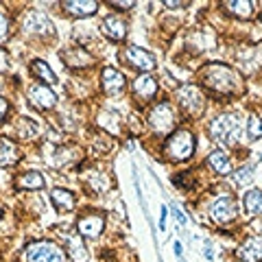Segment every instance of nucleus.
Masks as SVG:
<instances>
[{"label": "nucleus", "instance_id": "f257e3e1", "mask_svg": "<svg viewBox=\"0 0 262 262\" xmlns=\"http://www.w3.org/2000/svg\"><path fill=\"white\" fill-rule=\"evenodd\" d=\"M201 77H203L206 88L212 90V92H216V94H234V92H238V88H241L238 75L223 63L206 66Z\"/></svg>", "mask_w": 262, "mask_h": 262}, {"label": "nucleus", "instance_id": "f03ea898", "mask_svg": "<svg viewBox=\"0 0 262 262\" xmlns=\"http://www.w3.org/2000/svg\"><path fill=\"white\" fill-rule=\"evenodd\" d=\"M210 136L221 146H234L241 138V118L236 114H221L212 120Z\"/></svg>", "mask_w": 262, "mask_h": 262}, {"label": "nucleus", "instance_id": "7ed1b4c3", "mask_svg": "<svg viewBox=\"0 0 262 262\" xmlns=\"http://www.w3.org/2000/svg\"><path fill=\"white\" fill-rule=\"evenodd\" d=\"M164 153H166V158L173 160V162H184L188 158H192V153H194V136H192V131H188V129L175 131V134L166 140Z\"/></svg>", "mask_w": 262, "mask_h": 262}, {"label": "nucleus", "instance_id": "20e7f679", "mask_svg": "<svg viewBox=\"0 0 262 262\" xmlns=\"http://www.w3.org/2000/svg\"><path fill=\"white\" fill-rule=\"evenodd\" d=\"M29 262H66V253L51 241H35L27 247Z\"/></svg>", "mask_w": 262, "mask_h": 262}, {"label": "nucleus", "instance_id": "39448f33", "mask_svg": "<svg viewBox=\"0 0 262 262\" xmlns=\"http://www.w3.org/2000/svg\"><path fill=\"white\" fill-rule=\"evenodd\" d=\"M149 125L155 134H168L175 127V112L168 103H160L149 112Z\"/></svg>", "mask_w": 262, "mask_h": 262}, {"label": "nucleus", "instance_id": "423d86ee", "mask_svg": "<svg viewBox=\"0 0 262 262\" xmlns=\"http://www.w3.org/2000/svg\"><path fill=\"white\" fill-rule=\"evenodd\" d=\"M177 101H179V105H182L188 114H192V116L201 114L203 107H206L203 94L199 92V88H194V85H182V88H179L177 90Z\"/></svg>", "mask_w": 262, "mask_h": 262}, {"label": "nucleus", "instance_id": "0eeeda50", "mask_svg": "<svg viewBox=\"0 0 262 262\" xmlns=\"http://www.w3.org/2000/svg\"><path fill=\"white\" fill-rule=\"evenodd\" d=\"M236 212H238L236 210V201L229 194L216 196L210 206V214L214 221H219V223H232V221L236 219Z\"/></svg>", "mask_w": 262, "mask_h": 262}, {"label": "nucleus", "instance_id": "6e6552de", "mask_svg": "<svg viewBox=\"0 0 262 262\" xmlns=\"http://www.w3.org/2000/svg\"><path fill=\"white\" fill-rule=\"evenodd\" d=\"M29 101L35 105L37 110L48 112V110H53L55 105H57V96H55V92L48 85L35 83V85L29 88Z\"/></svg>", "mask_w": 262, "mask_h": 262}, {"label": "nucleus", "instance_id": "1a4fd4ad", "mask_svg": "<svg viewBox=\"0 0 262 262\" xmlns=\"http://www.w3.org/2000/svg\"><path fill=\"white\" fill-rule=\"evenodd\" d=\"M101 81H103L105 94H110V96H120L122 92H125L127 81H125V75H122V72H118V70L105 68L103 75H101Z\"/></svg>", "mask_w": 262, "mask_h": 262}, {"label": "nucleus", "instance_id": "9d476101", "mask_svg": "<svg viewBox=\"0 0 262 262\" xmlns=\"http://www.w3.org/2000/svg\"><path fill=\"white\" fill-rule=\"evenodd\" d=\"M125 59L134 66V68H140V70H153L155 68V57L149 51L138 48V46H127Z\"/></svg>", "mask_w": 262, "mask_h": 262}, {"label": "nucleus", "instance_id": "9b49d317", "mask_svg": "<svg viewBox=\"0 0 262 262\" xmlns=\"http://www.w3.org/2000/svg\"><path fill=\"white\" fill-rule=\"evenodd\" d=\"M77 229H79L81 236H85V238H98L105 229V219L98 216V214L81 216L79 223H77Z\"/></svg>", "mask_w": 262, "mask_h": 262}, {"label": "nucleus", "instance_id": "f8f14e48", "mask_svg": "<svg viewBox=\"0 0 262 262\" xmlns=\"http://www.w3.org/2000/svg\"><path fill=\"white\" fill-rule=\"evenodd\" d=\"M24 29L29 33H35V35H44V33H53V27L48 18L42 11H29L27 18H24Z\"/></svg>", "mask_w": 262, "mask_h": 262}, {"label": "nucleus", "instance_id": "ddd939ff", "mask_svg": "<svg viewBox=\"0 0 262 262\" xmlns=\"http://www.w3.org/2000/svg\"><path fill=\"white\" fill-rule=\"evenodd\" d=\"M101 31L105 37L114 39V42H120V39H125V35H127V24L122 22L118 15H110V18L103 20Z\"/></svg>", "mask_w": 262, "mask_h": 262}, {"label": "nucleus", "instance_id": "4468645a", "mask_svg": "<svg viewBox=\"0 0 262 262\" xmlns=\"http://www.w3.org/2000/svg\"><path fill=\"white\" fill-rule=\"evenodd\" d=\"M238 258L243 262H260L262 260V238L251 236L238 247Z\"/></svg>", "mask_w": 262, "mask_h": 262}, {"label": "nucleus", "instance_id": "2eb2a0df", "mask_svg": "<svg viewBox=\"0 0 262 262\" xmlns=\"http://www.w3.org/2000/svg\"><path fill=\"white\" fill-rule=\"evenodd\" d=\"M63 61L70 66V68H83V66H90L92 63V57H90V53L85 51V48L81 46H72V48H66V51L61 53Z\"/></svg>", "mask_w": 262, "mask_h": 262}, {"label": "nucleus", "instance_id": "dca6fc26", "mask_svg": "<svg viewBox=\"0 0 262 262\" xmlns=\"http://www.w3.org/2000/svg\"><path fill=\"white\" fill-rule=\"evenodd\" d=\"M63 9L68 11L75 18H88V15H94L98 5L94 0H70V3H63Z\"/></svg>", "mask_w": 262, "mask_h": 262}, {"label": "nucleus", "instance_id": "f3484780", "mask_svg": "<svg viewBox=\"0 0 262 262\" xmlns=\"http://www.w3.org/2000/svg\"><path fill=\"white\" fill-rule=\"evenodd\" d=\"M79 160H81V153L77 151V146H59V149L53 151L51 164H55V166H68V164L79 162Z\"/></svg>", "mask_w": 262, "mask_h": 262}, {"label": "nucleus", "instance_id": "a211bd4d", "mask_svg": "<svg viewBox=\"0 0 262 262\" xmlns=\"http://www.w3.org/2000/svg\"><path fill=\"white\" fill-rule=\"evenodd\" d=\"M18 160H20L18 146H15L11 140H7V138H0V166L11 168Z\"/></svg>", "mask_w": 262, "mask_h": 262}, {"label": "nucleus", "instance_id": "6ab92c4d", "mask_svg": "<svg viewBox=\"0 0 262 262\" xmlns=\"http://www.w3.org/2000/svg\"><path fill=\"white\" fill-rule=\"evenodd\" d=\"M134 92L140 98H151L158 92V81H155L151 75H140L134 81Z\"/></svg>", "mask_w": 262, "mask_h": 262}, {"label": "nucleus", "instance_id": "aec40b11", "mask_svg": "<svg viewBox=\"0 0 262 262\" xmlns=\"http://www.w3.org/2000/svg\"><path fill=\"white\" fill-rule=\"evenodd\" d=\"M51 201H53V206L59 212H66V210L75 208V194L68 192V190H63V188H53V190H51Z\"/></svg>", "mask_w": 262, "mask_h": 262}, {"label": "nucleus", "instance_id": "412c9836", "mask_svg": "<svg viewBox=\"0 0 262 262\" xmlns=\"http://www.w3.org/2000/svg\"><path fill=\"white\" fill-rule=\"evenodd\" d=\"M208 164L216 170L219 175L232 173V162H229V158H227L225 151H214V153H210V155H208Z\"/></svg>", "mask_w": 262, "mask_h": 262}, {"label": "nucleus", "instance_id": "4be33fe9", "mask_svg": "<svg viewBox=\"0 0 262 262\" xmlns=\"http://www.w3.org/2000/svg\"><path fill=\"white\" fill-rule=\"evenodd\" d=\"M18 188H24V190H42L44 188V177L35 173V170H29L18 177Z\"/></svg>", "mask_w": 262, "mask_h": 262}, {"label": "nucleus", "instance_id": "5701e85b", "mask_svg": "<svg viewBox=\"0 0 262 262\" xmlns=\"http://www.w3.org/2000/svg\"><path fill=\"white\" fill-rule=\"evenodd\" d=\"M31 72L35 75V79L44 81V83H55V81H57L55 72L51 70V66H48L46 61H42V59H35L31 63Z\"/></svg>", "mask_w": 262, "mask_h": 262}, {"label": "nucleus", "instance_id": "b1692460", "mask_svg": "<svg viewBox=\"0 0 262 262\" xmlns=\"http://www.w3.org/2000/svg\"><path fill=\"white\" fill-rule=\"evenodd\" d=\"M68 251H70V258L72 262H88V249L83 247V241L81 236H70L68 238Z\"/></svg>", "mask_w": 262, "mask_h": 262}, {"label": "nucleus", "instance_id": "393cba45", "mask_svg": "<svg viewBox=\"0 0 262 262\" xmlns=\"http://www.w3.org/2000/svg\"><path fill=\"white\" fill-rule=\"evenodd\" d=\"M247 214H262V190H249L243 199Z\"/></svg>", "mask_w": 262, "mask_h": 262}, {"label": "nucleus", "instance_id": "a878e982", "mask_svg": "<svg viewBox=\"0 0 262 262\" xmlns=\"http://www.w3.org/2000/svg\"><path fill=\"white\" fill-rule=\"evenodd\" d=\"M15 129H18V136L22 138V140H31V138H35L39 134L37 122H33L29 118H20L18 125H15Z\"/></svg>", "mask_w": 262, "mask_h": 262}, {"label": "nucleus", "instance_id": "bb28decb", "mask_svg": "<svg viewBox=\"0 0 262 262\" xmlns=\"http://www.w3.org/2000/svg\"><path fill=\"white\" fill-rule=\"evenodd\" d=\"M225 7L229 13L241 15V18H249L253 13V3H249V0H232V3H227Z\"/></svg>", "mask_w": 262, "mask_h": 262}, {"label": "nucleus", "instance_id": "cd10ccee", "mask_svg": "<svg viewBox=\"0 0 262 262\" xmlns=\"http://www.w3.org/2000/svg\"><path fill=\"white\" fill-rule=\"evenodd\" d=\"M253 179V168L251 166H243L241 170L234 173V184L236 186H249Z\"/></svg>", "mask_w": 262, "mask_h": 262}, {"label": "nucleus", "instance_id": "c85d7f7f", "mask_svg": "<svg viewBox=\"0 0 262 262\" xmlns=\"http://www.w3.org/2000/svg\"><path fill=\"white\" fill-rule=\"evenodd\" d=\"M247 131H249L251 138H262V116H258V114H251Z\"/></svg>", "mask_w": 262, "mask_h": 262}, {"label": "nucleus", "instance_id": "c756f323", "mask_svg": "<svg viewBox=\"0 0 262 262\" xmlns=\"http://www.w3.org/2000/svg\"><path fill=\"white\" fill-rule=\"evenodd\" d=\"M85 179L90 182V186H92V188H96V190H107V188H110V184H107V177H105V175L90 173Z\"/></svg>", "mask_w": 262, "mask_h": 262}, {"label": "nucleus", "instance_id": "7c9ffc66", "mask_svg": "<svg viewBox=\"0 0 262 262\" xmlns=\"http://www.w3.org/2000/svg\"><path fill=\"white\" fill-rule=\"evenodd\" d=\"M7 31H9V20H7V15L0 11V39L7 35Z\"/></svg>", "mask_w": 262, "mask_h": 262}, {"label": "nucleus", "instance_id": "2f4dec72", "mask_svg": "<svg viewBox=\"0 0 262 262\" xmlns=\"http://www.w3.org/2000/svg\"><path fill=\"white\" fill-rule=\"evenodd\" d=\"M112 7H116V9H131V7H134V3H131V0H112L110 3Z\"/></svg>", "mask_w": 262, "mask_h": 262}, {"label": "nucleus", "instance_id": "473e14b6", "mask_svg": "<svg viewBox=\"0 0 262 262\" xmlns=\"http://www.w3.org/2000/svg\"><path fill=\"white\" fill-rule=\"evenodd\" d=\"M170 212H173V216L177 219V223H179V225H186V216L182 214V212H179V208L175 206V203H173V206H170Z\"/></svg>", "mask_w": 262, "mask_h": 262}, {"label": "nucleus", "instance_id": "72a5a7b5", "mask_svg": "<svg viewBox=\"0 0 262 262\" xmlns=\"http://www.w3.org/2000/svg\"><path fill=\"white\" fill-rule=\"evenodd\" d=\"M7 68H9V57H7V51L0 48V72H5Z\"/></svg>", "mask_w": 262, "mask_h": 262}, {"label": "nucleus", "instance_id": "f704fd0d", "mask_svg": "<svg viewBox=\"0 0 262 262\" xmlns=\"http://www.w3.org/2000/svg\"><path fill=\"white\" fill-rule=\"evenodd\" d=\"M7 112H9V103L5 101L3 96H0V122L5 120V116H7Z\"/></svg>", "mask_w": 262, "mask_h": 262}, {"label": "nucleus", "instance_id": "c9c22d12", "mask_svg": "<svg viewBox=\"0 0 262 262\" xmlns=\"http://www.w3.org/2000/svg\"><path fill=\"white\" fill-rule=\"evenodd\" d=\"M164 5L170 7V9H175V7H188L190 3H186V0H184V3H179V0H166V3H164Z\"/></svg>", "mask_w": 262, "mask_h": 262}, {"label": "nucleus", "instance_id": "e433bc0d", "mask_svg": "<svg viewBox=\"0 0 262 262\" xmlns=\"http://www.w3.org/2000/svg\"><path fill=\"white\" fill-rule=\"evenodd\" d=\"M175 253H177V256H182V245H179V243H175Z\"/></svg>", "mask_w": 262, "mask_h": 262}]
</instances>
